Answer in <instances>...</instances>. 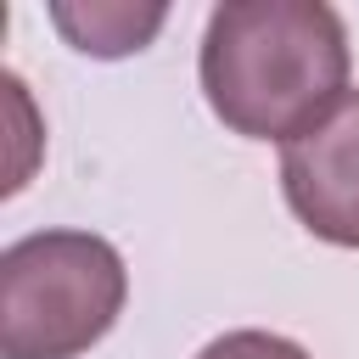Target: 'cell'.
I'll return each mask as SVG.
<instances>
[{
  "mask_svg": "<svg viewBox=\"0 0 359 359\" xmlns=\"http://www.w3.org/2000/svg\"><path fill=\"white\" fill-rule=\"evenodd\" d=\"M196 73L230 135L286 146L348 95V28L320 0H224L208 11Z\"/></svg>",
  "mask_w": 359,
  "mask_h": 359,
  "instance_id": "cell-1",
  "label": "cell"
},
{
  "mask_svg": "<svg viewBox=\"0 0 359 359\" xmlns=\"http://www.w3.org/2000/svg\"><path fill=\"white\" fill-rule=\"evenodd\" d=\"M129 275L90 230H34L0 252V359H79L123 314Z\"/></svg>",
  "mask_w": 359,
  "mask_h": 359,
  "instance_id": "cell-2",
  "label": "cell"
},
{
  "mask_svg": "<svg viewBox=\"0 0 359 359\" xmlns=\"http://www.w3.org/2000/svg\"><path fill=\"white\" fill-rule=\"evenodd\" d=\"M280 191L309 236L359 247V90L280 146Z\"/></svg>",
  "mask_w": 359,
  "mask_h": 359,
  "instance_id": "cell-3",
  "label": "cell"
},
{
  "mask_svg": "<svg viewBox=\"0 0 359 359\" xmlns=\"http://www.w3.org/2000/svg\"><path fill=\"white\" fill-rule=\"evenodd\" d=\"M56 28L73 39V50L84 56H129V50H146L151 34L168 22L163 6H50Z\"/></svg>",
  "mask_w": 359,
  "mask_h": 359,
  "instance_id": "cell-4",
  "label": "cell"
},
{
  "mask_svg": "<svg viewBox=\"0 0 359 359\" xmlns=\"http://www.w3.org/2000/svg\"><path fill=\"white\" fill-rule=\"evenodd\" d=\"M196 359H309V353L292 337H275V331H224Z\"/></svg>",
  "mask_w": 359,
  "mask_h": 359,
  "instance_id": "cell-5",
  "label": "cell"
}]
</instances>
